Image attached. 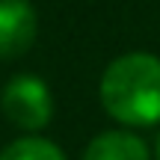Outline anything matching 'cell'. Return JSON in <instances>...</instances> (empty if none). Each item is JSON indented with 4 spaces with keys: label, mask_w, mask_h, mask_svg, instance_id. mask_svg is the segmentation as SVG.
<instances>
[{
    "label": "cell",
    "mask_w": 160,
    "mask_h": 160,
    "mask_svg": "<svg viewBox=\"0 0 160 160\" xmlns=\"http://www.w3.org/2000/svg\"><path fill=\"white\" fill-rule=\"evenodd\" d=\"M101 104L122 125L160 122V59L154 53H125L101 77Z\"/></svg>",
    "instance_id": "obj_1"
},
{
    "label": "cell",
    "mask_w": 160,
    "mask_h": 160,
    "mask_svg": "<svg viewBox=\"0 0 160 160\" xmlns=\"http://www.w3.org/2000/svg\"><path fill=\"white\" fill-rule=\"evenodd\" d=\"M3 113L21 131H42L53 116V98L45 80L36 74H18L3 89Z\"/></svg>",
    "instance_id": "obj_2"
},
{
    "label": "cell",
    "mask_w": 160,
    "mask_h": 160,
    "mask_svg": "<svg viewBox=\"0 0 160 160\" xmlns=\"http://www.w3.org/2000/svg\"><path fill=\"white\" fill-rule=\"evenodd\" d=\"M36 9L27 0H0V59H15L36 39Z\"/></svg>",
    "instance_id": "obj_3"
},
{
    "label": "cell",
    "mask_w": 160,
    "mask_h": 160,
    "mask_svg": "<svg viewBox=\"0 0 160 160\" xmlns=\"http://www.w3.org/2000/svg\"><path fill=\"white\" fill-rule=\"evenodd\" d=\"M83 160H148V145L131 131H104L86 145Z\"/></svg>",
    "instance_id": "obj_4"
},
{
    "label": "cell",
    "mask_w": 160,
    "mask_h": 160,
    "mask_svg": "<svg viewBox=\"0 0 160 160\" xmlns=\"http://www.w3.org/2000/svg\"><path fill=\"white\" fill-rule=\"evenodd\" d=\"M0 160H65V154L59 145L48 142L42 137H24L6 145L0 151Z\"/></svg>",
    "instance_id": "obj_5"
},
{
    "label": "cell",
    "mask_w": 160,
    "mask_h": 160,
    "mask_svg": "<svg viewBox=\"0 0 160 160\" xmlns=\"http://www.w3.org/2000/svg\"><path fill=\"white\" fill-rule=\"evenodd\" d=\"M157 160H160V137H157Z\"/></svg>",
    "instance_id": "obj_6"
}]
</instances>
